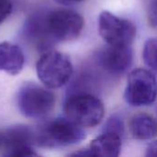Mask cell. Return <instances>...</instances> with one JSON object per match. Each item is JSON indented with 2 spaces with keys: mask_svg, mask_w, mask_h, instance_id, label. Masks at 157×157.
I'll return each instance as SVG.
<instances>
[{
  "mask_svg": "<svg viewBox=\"0 0 157 157\" xmlns=\"http://www.w3.org/2000/svg\"><path fill=\"white\" fill-rule=\"evenodd\" d=\"M86 139L83 127L68 118L51 120L35 130V144L49 149H57L76 144Z\"/></svg>",
  "mask_w": 157,
  "mask_h": 157,
  "instance_id": "1",
  "label": "cell"
},
{
  "mask_svg": "<svg viewBox=\"0 0 157 157\" xmlns=\"http://www.w3.org/2000/svg\"><path fill=\"white\" fill-rule=\"evenodd\" d=\"M36 71L44 86L56 89L69 82L74 68L69 56L58 51H48L37 61Z\"/></svg>",
  "mask_w": 157,
  "mask_h": 157,
  "instance_id": "2",
  "label": "cell"
},
{
  "mask_svg": "<svg viewBox=\"0 0 157 157\" xmlns=\"http://www.w3.org/2000/svg\"><path fill=\"white\" fill-rule=\"evenodd\" d=\"M65 117L83 128L98 125L104 118L102 101L94 95L81 93L68 98L64 103Z\"/></svg>",
  "mask_w": 157,
  "mask_h": 157,
  "instance_id": "3",
  "label": "cell"
},
{
  "mask_svg": "<svg viewBox=\"0 0 157 157\" xmlns=\"http://www.w3.org/2000/svg\"><path fill=\"white\" fill-rule=\"evenodd\" d=\"M84 25V18L79 13L71 9L59 8L46 14L42 29L53 40L69 41L81 34Z\"/></svg>",
  "mask_w": 157,
  "mask_h": 157,
  "instance_id": "4",
  "label": "cell"
},
{
  "mask_svg": "<svg viewBox=\"0 0 157 157\" xmlns=\"http://www.w3.org/2000/svg\"><path fill=\"white\" fill-rule=\"evenodd\" d=\"M17 103L23 116L29 119H40L47 116L53 109L55 96L46 86L27 83L20 87Z\"/></svg>",
  "mask_w": 157,
  "mask_h": 157,
  "instance_id": "5",
  "label": "cell"
},
{
  "mask_svg": "<svg viewBox=\"0 0 157 157\" xmlns=\"http://www.w3.org/2000/svg\"><path fill=\"white\" fill-rule=\"evenodd\" d=\"M125 101L132 107L150 106L157 98V79L146 69L132 70L128 76L124 93Z\"/></svg>",
  "mask_w": 157,
  "mask_h": 157,
  "instance_id": "6",
  "label": "cell"
},
{
  "mask_svg": "<svg viewBox=\"0 0 157 157\" xmlns=\"http://www.w3.org/2000/svg\"><path fill=\"white\" fill-rule=\"evenodd\" d=\"M98 33L109 45L132 46L136 37V27L129 19L103 11L98 17Z\"/></svg>",
  "mask_w": 157,
  "mask_h": 157,
  "instance_id": "7",
  "label": "cell"
},
{
  "mask_svg": "<svg viewBox=\"0 0 157 157\" xmlns=\"http://www.w3.org/2000/svg\"><path fill=\"white\" fill-rule=\"evenodd\" d=\"M4 155L10 157L36 156L35 130L26 125H16L3 132Z\"/></svg>",
  "mask_w": 157,
  "mask_h": 157,
  "instance_id": "8",
  "label": "cell"
},
{
  "mask_svg": "<svg viewBox=\"0 0 157 157\" xmlns=\"http://www.w3.org/2000/svg\"><path fill=\"white\" fill-rule=\"evenodd\" d=\"M98 65L114 75L126 73L132 66L133 61V52L132 46L109 45L100 49L96 54Z\"/></svg>",
  "mask_w": 157,
  "mask_h": 157,
  "instance_id": "9",
  "label": "cell"
},
{
  "mask_svg": "<svg viewBox=\"0 0 157 157\" xmlns=\"http://www.w3.org/2000/svg\"><path fill=\"white\" fill-rule=\"evenodd\" d=\"M121 138L118 133L103 132L95 138L86 149L72 154L74 156H102L117 157L121 150Z\"/></svg>",
  "mask_w": 157,
  "mask_h": 157,
  "instance_id": "10",
  "label": "cell"
},
{
  "mask_svg": "<svg viewBox=\"0 0 157 157\" xmlns=\"http://www.w3.org/2000/svg\"><path fill=\"white\" fill-rule=\"evenodd\" d=\"M25 57L22 50L8 41L0 42V71L10 75H18L24 66Z\"/></svg>",
  "mask_w": 157,
  "mask_h": 157,
  "instance_id": "11",
  "label": "cell"
},
{
  "mask_svg": "<svg viewBox=\"0 0 157 157\" xmlns=\"http://www.w3.org/2000/svg\"><path fill=\"white\" fill-rule=\"evenodd\" d=\"M130 130L136 140H152L157 136V121L146 113L136 114L130 121Z\"/></svg>",
  "mask_w": 157,
  "mask_h": 157,
  "instance_id": "12",
  "label": "cell"
},
{
  "mask_svg": "<svg viewBox=\"0 0 157 157\" xmlns=\"http://www.w3.org/2000/svg\"><path fill=\"white\" fill-rule=\"evenodd\" d=\"M143 57L145 64L157 74V39L152 38L146 40L144 47Z\"/></svg>",
  "mask_w": 157,
  "mask_h": 157,
  "instance_id": "13",
  "label": "cell"
},
{
  "mask_svg": "<svg viewBox=\"0 0 157 157\" xmlns=\"http://www.w3.org/2000/svg\"><path fill=\"white\" fill-rule=\"evenodd\" d=\"M103 132H111L123 136L124 134V121L120 115H112L106 122Z\"/></svg>",
  "mask_w": 157,
  "mask_h": 157,
  "instance_id": "14",
  "label": "cell"
},
{
  "mask_svg": "<svg viewBox=\"0 0 157 157\" xmlns=\"http://www.w3.org/2000/svg\"><path fill=\"white\" fill-rule=\"evenodd\" d=\"M149 25L157 30V0H151L147 10Z\"/></svg>",
  "mask_w": 157,
  "mask_h": 157,
  "instance_id": "15",
  "label": "cell"
},
{
  "mask_svg": "<svg viewBox=\"0 0 157 157\" xmlns=\"http://www.w3.org/2000/svg\"><path fill=\"white\" fill-rule=\"evenodd\" d=\"M12 10L13 4L11 0H0V24L9 17Z\"/></svg>",
  "mask_w": 157,
  "mask_h": 157,
  "instance_id": "16",
  "label": "cell"
},
{
  "mask_svg": "<svg viewBox=\"0 0 157 157\" xmlns=\"http://www.w3.org/2000/svg\"><path fill=\"white\" fill-rule=\"evenodd\" d=\"M146 156L157 157V140L148 145L146 149Z\"/></svg>",
  "mask_w": 157,
  "mask_h": 157,
  "instance_id": "17",
  "label": "cell"
},
{
  "mask_svg": "<svg viewBox=\"0 0 157 157\" xmlns=\"http://www.w3.org/2000/svg\"><path fill=\"white\" fill-rule=\"evenodd\" d=\"M54 1L61 5H63V6H71V5L78 4L84 0H54Z\"/></svg>",
  "mask_w": 157,
  "mask_h": 157,
  "instance_id": "18",
  "label": "cell"
},
{
  "mask_svg": "<svg viewBox=\"0 0 157 157\" xmlns=\"http://www.w3.org/2000/svg\"><path fill=\"white\" fill-rule=\"evenodd\" d=\"M3 140H4V138H3V132H0V148L3 145Z\"/></svg>",
  "mask_w": 157,
  "mask_h": 157,
  "instance_id": "19",
  "label": "cell"
}]
</instances>
